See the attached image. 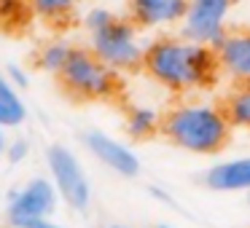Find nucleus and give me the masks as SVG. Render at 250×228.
Returning a JSON list of instances; mask_svg holds the SVG:
<instances>
[{
    "label": "nucleus",
    "instance_id": "obj_1",
    "mask_svg": "<svg viewBox=\"0 0 250 228\" xmlns=\"http://www.w3.org/2000/svg\"><path fill=\"white\" fill-rule=\"evenodd\" d=\"M143 70L169 92H191L207 86L221 67L212 46L196 43L186 35H164L148 40Z\"/></svg>",
    "mask_w": 250,
    "mask_h": 228
},
{
    "label": "nucleus",
    "instance_id": "obj_2",
    "mask_svg": "<svg viewBox=\"0 0 250 228\" xmlns=\"http://www.w3.org/2000/svg\"><path fill=\"white\" fill-rule=\"evenodd\" d=\"M162 132L172 145L196 156H212L229 142L231 121L226 110L210 102H186L167 113Z\"/></svg>",
    "mask_w": 250,
    "mask_h": 228
},
{
    "label": "nucleus",
    "instance_id": "obj_3",
    "mask_svg": "<svg viewBox=\"0 0 250 228\" xmlns=\"http://www.w3.org/2000/svg\"><path fill=\"white\" fill-rule=\"evenodd\" d=\"M140 30L143 27H137L132 19L116 17L105 27L89 33V49L113 70H135V67H143L148 49Z\"/></svg>",
    "mask_w": 250,
    "mask_h": 228
},
{
    "label": "nucleus",
    "instance_id": "obj_4",
    "mask_svg": "<svg viewBox=\"0 0 250 228\" xmlns=\"http://www.w3.org/2000/svg\"><path fill=\"white\" fill-rule=\"evenodd\" d=\"M60 83L73 97L108 99L119 92V70L105 65L92 49H73L67 65L60 73Z\"/></svg>",
    "mask_w": 250,
    "mask_h": 228
},
{
    "label": "nucleus",
    "instance_id": "obj_5",
    "mask_svg": "<svg viewBox=\"0 0 250 228\" xmlns=\"http://www.w3.org/2000/svg\"><path fill=\"white\" fill-rule=\"evenodd\" d=\"M57 201H60V190H57L54 180H49V177L27 180L8 199V207H6L8 226L11 228H33L35 223L54 215Z\"/></svg>",
    "mask_w": 250,
    "mask_h": 228
},
{
    "label": "nucleus",
    "instance_id": "obj_6",
    "mask_svg": "<svg viewBox=\"0 0 250 228\" xmlns=\"http://www.w3.org/2000/svg\"><path fill=\"white\" fill-rule=\"evenodd\" d=\"M46 164L51 169V180L60 190V199L67 207L83 212L92 204V185H89V177L76 153L65 145H51L46 151Z\"/></svg>",
    "mask_w": 250,
    "mask_h": 228
},
{
    "label": "nucleus",
    "instance_id": "obj_7",
    "mask_svg": "<svg viewBox=\"0 0 250 228\" xmlns=\"http://www.w3.org/2000/svg\"><path fill=\"white\" fill-rule=\"evenodd\" d=\"M231 0H188V11L180 22V35L215 49L226 38Z\"/></svg>",
    "mask_w": 250,
    "mask_h": 228
},
{
    "label": "nucleus",
    "instance_id": "obj_8",
    "mask_svg": "<svg viewBox=\"0 0 250 228\" xmlns=\"http://www.w3.org/2000/svg\"><path fill=\"white\" fill-rule=\"evenodd\" d=\"M83 145L110 172L121 174V177H137L140 174V158H137V153L129 145H124V142L113 140L110 134H105V132H86L83 134Z\"/></svg>",
    "mask_w": 250,
    "mask_h": 228
},
{
    "label": "nucleus",
    "instance_id": "obj_9",
    "mask_svg": "<svg viewBox=\"0 0 250 228\" xmlns=\"http://www.w3.org/2000/svg\"><path fill=\"white\" fill-rule=\"evenodd\" d=\"M129 19L143 30H167L183 22L188 0H126Z\"/></svg>",
    "mask_w": 250,
    "mask_h": 228
},
{
    "label": "nucleus",
    "instance_id": "obj_10",
    "mask_svg": "<svg viewBox=\"0 0 250 228\" xmlns=\"http://www.w3.org/2000/svg\"><path fill=\"white\" fill-rule=\"evenodd\" d=\"M218 67L229 78L245 83L250 81V30L226 33V38L215 46Z\"/></svg>",
    "mask_w": 250,
    "mask_h": 228
},
{
    "label": "nucleus",
    "instance_id": "obj_11",
    "mask_svg": "<svg viewBox=\"0 0 250 228\" xmlns=\"http://www.w3.org/2000/svg\"><path fill=\"white\" fill-rule=\"evenodd\" d=\"M205 185L218 193H250V156H237L212 164L205 172Z\"/></svg>",
    "mask_w": 250,
    "mask_h": 228
},
{
    "label": "nucleus",
    "instance_id": "obj_12",
    "mask_svg": "<svg viewBox=\"0 0 250 228\" xmlns=\"http://www.w3.org/2000/svg\"><path fill=\"white\" fill-rule=\"evenodd\" d=\"M27 118V108L22 102L17 83L8 76H0V126L6 129H17Z\"/></svg>",
    "mask_w": 250,
    "mask_h": 228
},
{
    "label": "nucleus",
    "instance_id": "obj_13",
    "mask_svg": "<svg viewBox=\"0 0 250 228\" xmlns=\"http://www.w3.org/2000/svg\"><path fill=\"white\" fill-rule=\"evenodd\" d=\"M226 115L231 126L250 129V81L239 83V89L231 92V97L226 99Z\"/></svg>",
    "mask_w": 250,
    "mask_h": 228
},
{
    "label": "nucleus",
    "instance_id": "obj_14",
    "mask_svg": "<svg viewBox=\"0 0 250 228\" xmlns=\"http://www.w3.org/2000/svg\"><path fill=\"white\" fill-rule=\"evenodd\" d=\"M73 54V46L65 43V40H51V43H46L43 49H41L38 54V67L43 73H51V76H60L62 67L67 65V59H70Z\"/></svg>",
    "mask_w": 250,
    "mask_h": 228
},
{
    "label": "nucleus",
    "instance_id": "obj_15",
    "mask_svg": "<svg viewBox=\"0 0 250 228\" xmlns=\"http://www.w3.org/2000/svg\"><path fill=\"white\" fill-rule=\"evenodd\" d=\"M162 121L164 118H159V113L153 108H135L129 113V121H126V132L135 140H148L151 134H156Z\"/></svg>",
    "mask_w": 250,
    "mask_h": 228
},
{
    "label": "nucleus",
    "instance_id": "obj_16",
    "mask_svg": "<svg viewBox=\"0 0 250 228\" xmlns=\"http://www.w3.org/2000/svg\"><path fill=\"white\" fill-rule=\"evenodd\" d=\"M78 6V0H30V8L38 19L46 22H62L73 14V8Z\"/></svg>",
    "mask_w": 250,
    "mask_h": 228
},
{
    "label": "nucleus",
    "instance_id": "obj_17",
    "mask_svg": "<svg viewBox=\"0 0 250 228\" xmlns=\"http://www.w3.org/2000/svg\"><path fill=\"white\" fill-rule=\"evenodd\" d=\"M30 0H0V22L3 24H22L27 19Z\"/></svg>",
    "mask_w": 250,
    "mask_h": 228
},
{
    "label": "nucleus",
    "instance_id": "obj_18",
    "mask_svg": "<svg viewBox=\"0 0 250 228\" xmlns=\"http://www.w3.org/2000/svg\"><path fill=\"white\" fill-rule=\"evenodd\" d=\"M116 14L108 11V8H89L86 14H83V27H86V33H94V30L105 27L108 22H113Z\"/></svg>",
    "mask_w": 250,
    "mask_h": 228
},
{
    "label": "nucleus",
    "instance_id": "obj_19",
    "mask_svg": "<svg viewBox=\"0 0 250 228\" xmlns=\"http://www.w3.org/2000/svg\"><path fill=\"white\" fill-rule=\"evenodd\" d=\"M6 156H8L11 164H22L24 158L30 156V142L27 140H11L8 148H6Z\"/></svg>",
    "mask_w": 250,
    "mask_h": 228
},
{
    "label": "nucleus",
    "instance_id": "obj_20",
    "mask_svg": "<svg viewBox=\"0 0 250 228\" xmlns=\"http://www.w3.org/2000/svg\"><path fill=\"white\" fill-rule=\"evenodd\" d=\"M8 78H11L17 86H27V76H24V70L17 65H8Z\"/></svg>",
    "mask_w": 250,
    "mask_h": 228
},
{
    "label": "nucleus",
    "instance_id": "obj_21",
    "mask_svg": "<svg viewBox=\"0 0 250 228\" xmlns=\"http://www.w3.org/2000/svg\"><path fill=\"white\" fill-rule=\"evenodd\" d=\"M33 228H65V226H60V223H54V220H51V217H46V220L35 223Z\"/></svg>",
    "mask_w": 250,
    "mask_h": 228
},
{
    "label": "nucleus",
    "instance_id": "obj_22",
    "mask_svg": "<svg viewBox=\"0 0 250 228\" xmlns=\"http://www.w3.org/2000/svg\"><path fill=\"white\" fill-rule=\"evenodd\" d=\"M6 148H8V140H6V126H0V156H6Z\"/></svg>",
    "mask_w": 250,
    "mask_h": 228
},
{
    "label": "nucleus",
    "instance_id": "obj_23",
    "mask_svg": "<svg viewBox=\"0 0 250 228\" xmlns=\"http://www.w3.org/2000/svg\"><path fill=\"white\" fill-rule=\"evenodd\" d=\"M105 228H132V226H119V223H110V226H105Z\"/></svg>",
    "mask_w": 250,
    "mask_h": 228
},
{
    "label": "nucleus",
    "instance_id": "obj_24",
    "mask_svg": "<svg viewBox=\"0 0 250 228\" xmlns=\"http://www.w3.org/2000/svg\"><path fill=\"white\" fill-rule=\"evenodd\" d=\"M156 228H172V226H167V223H162V226H156Z\"/></svg>",
    "mask_w": 250,
    "mask_h": 228
}]
</instances>
